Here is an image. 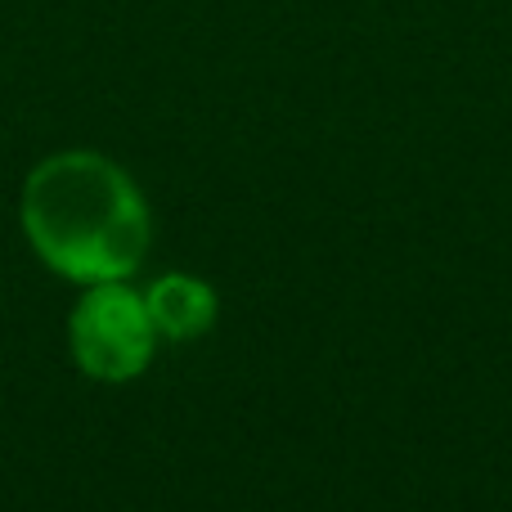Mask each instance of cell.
<instances>
[{
  "mask_svg": "<svg viewBox=\"0 0 512 512\" xmlns=\"http://www.w3.org/2000/svg\"><path fill=\"white\" fill-rule=\"evenodd\" d=\"M23 234L63 279L86 288L117 283L131 279L149 256V207L117 162L104 153L68 149L27 176Z\"/></svg>",
  "mask_w": 512,
  "mask_h": 512,
  "instance_id": "1",
  "label": "cell"
},
{
  "mask_svg": "<svg viewBox=\"0 0 512 512\" xmlns=\"http://www.w3.org/2000/svg\"><path fill=\"white\" fill-rule=\"evenodd\" d=\"M68 351L81 373L95 382H131L149 369L158 351V328H153L149 301L126 279L90 283V292L68 315Z\"/></svg>",
  "mask_w": 512,
  "mask_h": 512,
  "instance_id": "2",
  "label": "cell"
},
{
  "mask_svg": "<svg viewBox=\"0 0 512 512\" xmlns=\"http://www.w3.org/2000/svg\"><path fill=\"white\" fill-rule=\"evenodd\" d=\"M144 301H149L158 337H171V342H194V337H203L207 328L216 324V310H221L212 283L194 279V274H162V279L144 292Z\"/></svg>",
  "mask_w": 512,
  "mask_h": 512,
  "instance_id": "3",
  "label": "cell"
}]
</instances>
